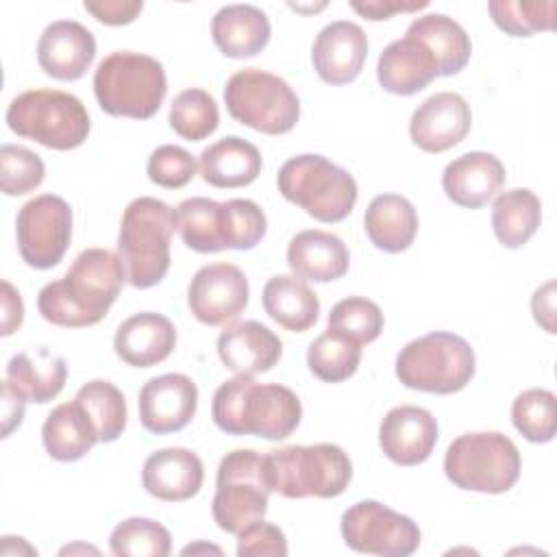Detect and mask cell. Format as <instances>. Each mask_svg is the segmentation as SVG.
I'll list each match as a JSON object with an SVG mask.
<instances>
[{
    "label": "cell",
    "mask_w": 557,
    "mask_h": 557,
    "mask_svg": "<svg viewBox=\"0 0 557 557\" xmlns=\"http://www.w3.org/2000/svg\"><path fill=\"white\" fill-rule=\"evenodd\" d=\"M22 320H24V305H22L20 292L9 281H2V331H0L2 337L17 331Z\"/></svg>",
    "instance_id": "cell-49"
},
{
    "label": "cell",
    "mask_w": 557,
    "mask_h": 557,
    "mask_svg": "<svg viewBox=\"0 0 557 557\" xmlns=\"http://www.w3.org/2000/svg\"><path fill=\"white\" fill-rule=\"evenodd\" d=\"M41 442L52 459L70 463L83 459L100 437L89 413L74 398L48 413L41 426Z\"/></svg>",
    "instance_id": "cell-28"
},
{
    "label": "cell",
    "mask_w": 557,
    "mask_h": 557,
    "mask_svg": "<svg viewBox=\"0 0 557 557\" xmlns=\"http://www.w3.org/2000/svg\"><path fill=\"white\" fill-rule=\"evenodd\" d=\"M268 231L263 209L248 198H231L222 202V242L224 250H250Z\"/></svg>",
    "instance_id": "cell-41"
},
{
    "label": "cell",
    "mask_w": 557,
    "mask_h": 557,
    "mask_svg": "<svg viewBox=\"0 0 557 557\" xmlns=\"http://www.w3.org/2000/svg\"><path fill=\"white\" fill-rule=\"evenodd\" d=\"M261 154L255 144L228 135L200 152L198 170L205 183L218 189L250 185L261 174Z\"/></svg>",
    "instance_id": "cell-27"
},
{
    "label": "cell",
    "mask_w": 557,
    "mask_h": 557,
    "mask_svg": "<svg viewBox=\"0 0 557 557\" xmlns=\"http://www.w3.org/2000/svg\"><path fill=\"white\" fill-rule=\"evenodd\" d=\"M176 231V209L168 202L139 196L122 213L117 233V257L126 283L148 289L161 283L170 270V239Z\"/></svg>",
    "instance_id": "cell-3"
},
{
    "label": "cell",
    "mask_w": 557,
    "mask_h": 557,
    "mask_svg": "<svg viewBox=\"0 0 557 557\" xmlns=\"http://www.w3.org/2000/svg\"><path fill=\"white\" fill-rule=\"evenodd\" d=\"M511 422L524 440L533 444L550 442L557 431L555 394L542 387L524 389L511 405Z\"/></svg>",
    "instance_id": "cell-38"
},
{
    "label": "cell",
    "mask_w": 557,
    "mask_h": 557,
    "mask_svg": "<svg viewBox=\"0 0 557 557\" xmlns=\"http://www.w3.org/2000/svg\"><path fill=\"white\" fill-rule=\"evenodd\" d=\"M67 366L63 357L50 355L46 348H39L37 355L17 352L7 363V383L26 400V403H50L57 398L65 385Z\"/></svg>",
    "instance_id": "cell-31"
},
{
    "label": "cell",
    "mask_w": 557,
    "mask_h": 557,
    "mask_svg": "<svg viewBox=\"0 0 557 557\" xmlns=\"http://www.w3.org/2000/svg\"><path fill=\"white\" fill-rule=\"evenodd\" d=\"M85 11L107 26L131 24L144 9L141 0H85Z\"/></svg>",
    "instance_id": "cell-46"
},
{
    "label": "cell",
    "mask_w": 557,
    "mask_h": 557,
    "mask_svg": "<svg viewBox=\"0 0 557 557\" xmlns=\"http://www.w3.org/2000/svg\"><path fill=\"white\" fill-rule=\"evenodd\" d=\"M278 191L318 222H342L357 202L352 174L322 154L287 159L276 174Z\"/></svg>",
    "instance_id": "cell-6"
},
{
    "label": "cell",
    "mask_w": 557,
    "mask_h": 557,
    "mask_svg": "<svg viewBox=\"0 0 557 557\" xmlns=\"http://www.w3.org/2000/svg\"><path fill=\"white\" fill-rule=\"evenodd\" d=\"M124 281L126 274L115 252L87 248L74 259L65 276L39 289L37 309L46 322L57 326H94L117 300Z\"/></svg>",
    "instance_id": "cell-1"
},
{
    "label": "cell",
    "mask_w": 557,
    "mask_h": 557,
    "mask_svg": "<svg viewBox=\"0 0 557 557\" xmlns=\"http://www.w3.org/2000/svg\"><path fill=\"white\" fill-rule=\"evenodd\" d=\"M329 331L342 333L359 346L372 344L383 331V311L363 296H348L333 305L329 313Z\"/></svg>",
    "instance_id": "cell-40"
},
{
    "label": "cell",
    "mask_w": 557,
    "mask_h": 557,
    "mask_svg": "<svg viewBox=\"0 0 557 557\" xmlns=\"http://www.w3.org/2000/svg\"><path fill=\"white\" fill-rule=\"evenodd\" d=\"M542 222L540 198L524 187L509 189L496 196L492 207V228L505 248L524 246Z\"/></svg>",
    "instance_id": "cell-33"
},
{
    "label": "cell",
    "mask_w": 557,
    "mask_h": 557,
    "mask_svg": "<svg viewBox=\"0 0 557 557\" xmlns=\"http://www.w3.org/2000/svg\"><path fill=\"white\" fill-rule=\"evenodd\" d=\"M176 346V329L163 313L141 311L126 318L113 337L115 355L133 368H152L165 361Z\"/></svg>",
    "instance_id": "cell-24"
},
{
    "label": "cell",
    "mask_w": 557,
    "mask_h": 557,
    "mask_svg": "<svg viewBox=\"0 0 557 557\" xmlns=\"http://www.w3.org/2000/svg\"><path fill=\"white\" fill-rule=\"evenodd\" d=\"M83 409L89 413L91 422L98 429V437L100 442L109 444L115 442L122 431L126 429V400L124 394L109 381L102 379H94L89 383H85L76 396H74Z\"/></svg>",
    "instance_id": "cell-36"
},
{
    "label": "cell",
    "mask_w": 557,
    "mask_h": 557,
    "mask_svg": "<svg viewBox=\"0 0 557 557\" xmlns=\"http://www.w3.org/2000/svg\"><path fill=\"white\" fill-rule=\"evenodd\" d=\"M270 492L285 498H335L350 479L352 463L337 444L283 446L263 455Z\"/></svg>",
    "instance_id": "cell-5"
},
{
    "label": "cell",
    "mask_w": 557,
    "mask_h": 557,
    "mask_svg": "<svg viewBox=\"0 0 557 557\" xmlns=\"http://www.w3.org/2000/svg\"><path fill=\"white\" fill-rule=\"evenodd\" d=\"M270 20L252 4H226L211 20V35L220 52L228 59L259 54L270 41Z\"/></svg>",
    "instance_id": "cell-26"
},
{
    "label": "cell",
    "mask_w": 557,
    "mask_h": 557,
    "mask_svg": "<svg viewBox=\"0 0 557 557\" xmlns=\"http://www.w3.org/2000/svg\"><path fill=\"white\" fill-rule=\"evenodd\" d=\"M46 165L39 154L24 146L0 148V187L7 196H24L44 183Z\"/></svg>",
    "instance_id": "cell-43"
},
{
    "label": "cell",
    "mask_w": 557,
    "mask_h": 557,
    "mask_svg": "<svg viewBox=\"0 0 557 557\" xmlns=\"http://www.w3.org/2000/svg\"><path fill=\"white\" fill-rule=\"evenodd\" d=\"M363 228L379 250L403 252L416 239L418 213L405 196L379 194L366 209Z\"/></svg>",
    "instance_id": "cell-29"
},
{
    "label": "cell",
    "mask_w": 557,
    "mask_h": 557,
    "mask_svg": "<svg viewBox=\"0 0 557 557\" xmlns=\"http://www.w3.org/2000/svg\"><path fill=\"white\" fill-rule=\"evenodd\" d=\"M109 548L117 557H168L170 531L150 518H126L111 531Z\"/></svg>",
    "instance_id": "cell-39"
},
{
    "label": "cell",
    "mask_w": 557,
    "mask_h": 557,
    "mask_svg": "<svg viewBox=\"0 0 557 557\" xmlns=\"http://www.w3.org/2000/svg\"><path fill=\"white\" fill-rule=\"evenodd\" d=\"M96 57V39L87 26L76 20H57L48 24L37 41L39 67L57 81H78Z\"/></svg>",
    "instance_id": "cell-19"
},
{
    "label": "cell",
    "mask_w": 557,
    "mask_h": 557,
    "mask_svg": "<svg viewBox=\"0 0 557 557\" xmlns=\"http://www.w3.org/2000/svg\"><path fill=\"white\" fill-rule=\"evenodd\" d=\"M472 126L470 104L455 91H437L429 96L411 115V141L431 154L457 146Z\"/></svg>",
    "instance_id": "cell-16"
},
{
    "label": "cell",
    "mask_w": 557,
    "mask_h": 557,
    "mask_svg": "<svg viewBox=\"0 0 557 557\" xmlns=\"http://www.w3.org/2000/svg\"><path fill=\"white\" fill-rule=\"evenodd\" d=\"M211 418L228 435L278 442L298 429L302 405L296 392L281 383H257L252 376L235 374L215 389Z\"/></svg>",
    "instance_id": "cell-2"
},
{
    "label": "cell",
    "mask_w": 557,
    "mask_h": 557,
    "mask_svg": "<svg viewBox=\"0 0 557 557\" xmlns=\"http://www.w3.org/2000/svg\"><path fill=\"white\" fill-rule=\"evenodd\" d=\"M474 368L472 346L448 331L411 339L396 357V376L405 387L440 396L463 389L472 381Z\"/></svg>",
    "instance_id": "cell-7"
},
{
    "label": "cell",
    "mask_w": 557,
    "mask_h": 557,
    "mask_svg": "<svg viewBox=\"0 0 557 557\" xmlns=\"http://www.w3.org/2000/svg\"><path fill=\"white\" fill-rule=\"evenodd\" d=\"M361 361V346L350 337L324 331L307 348V366L313 376L324 383H339L350 379Z\"/></svg>",
    "instance_id": "cell-35"
},
{
    "label": "cell",
    "mask_w": 557,
    "mask_h": 557,
    "mask_svg": "<svg viewBox=\"0 0 557 557\" xmlns=\"http://www.w3.org/2000/svg\"><path fill=\"white\" fill-rule=\"evenodd\" d=\"M444 474L459 490L503 494L520 476V453L498 431L463 433L450 442L444 455Z\"/></svg>",
    "instance_id": "cell-8"
},
{
    "label": "cell",
    "mask_w": 557,
    "mask_h": 557,
    "mask_svg": "<svg viewBox=\"0 0 557 557\" xmlns=\"http://www.w3.org/2000/svg\"><path fill=\"white\" fill-rule=\"evenodd\" d=\"M176 231L183 244L196 252H220L222 242V202L205 196L185 198L176 207Z\"/></svg>",
    "instance_id": "cell-34"
},
{
    "label": "cell",
    "mask_w": 557,
    "mask_h": 557,
    "mask_svg": "<svg viewBox=\"0 0 557 557\" xmlns=\"http://www.w3.org/2000/svg\"><path fill=\"white\" fill-rule=\"evenodd\" d=\"M531 311L535 322L546 333H555V281H548L535 289L531 298Z\"/></svg>",
    "instance_id": "cell-48"
},
{
    "label": "cell",
    "mask_w": 557,
    "mask_h": 557,
    "mask_svg": "<svg viewBox=\"0 0 557 557\" xmlns=\"http://www.w3.org/2000/svg\"><path fill=\"white\" fill-rule=\"evenodd\" d=\"M342 537L363 555L407 557L420 546L418 524L379 500H359L342 513Z\"/></svg>",
    "instance_id": "cell-12"
},
{
    "label": "cell",
    "mask_w": 557,
    "mask_h": 557,
    "mask_svg": "<svg viewBox=\"0 0 557 557\" xmlns=\"http://www.w3.org/2000/svg\"><path fill=\"white\" fill-rule=\"evenodd\" d=\"M7 126L52 150L78 148L89 135L85 104L59 89H30L15 96L7 109Z\"/></svg>",
    "instance_id": "cell-9"
},
{
    "label": "cell",
    "mask_w": 557,
    "mask_h": 557,
    "mask_svg": "<svg viewBox=\"0 0 557 557\" xmlns=\"http://www.w3.org/2000/svg\"><path fill=\"white\" fill-rule=\"evenodd\" d=\"M350 7L363 15L366 20H389L394 13H411V11H418V9H426L429 2L422 0V2H403V0H366V2H359V0H352Z\"/></svg>",
    "instance_id": "cell-47"
},
{
    "label": "cell",
    "mask_w": 557,
    "mask_h": 557,
    "mask_svg": "<svg viewBox=\"0 0 557 557\" xmlns=\"http://www.w3.org/2000/svg\"><path fill=\"white\" fill-rule=\"evenodd\" d=\"M218 355L226 370L242 376H255L272 370L281 355L283 342L274 331L257 320L233 322L218 337Z\"/></svg>",
    "instance_id": "cell-20"
},
{
    "label": "cell",
    "mask_w": 557,
    "mask_h": 557,
    "mask_svg": "<svg viewBox=\"0 0 557 557\" xmlns=\"http://www.w3.org/2000/svg\"><path fill=\"white\" fill-rule=\"evenodd\" d=\"M165 91V70L150 54L115 50L94 72L96 100L115 117L150 120L161 109Z\"/></svg>",
    "instance_id": "cell-4"
},
{
    "label": "cell",
    "mask_w": 557,
    "mask_h": 557,
    "mask_svg": "<svg viewBox=\"0 0 557 557\" xmlns=\"http://www.w3.org/2000/svg\"><path fill=\"white\" fill-rule=\"evenodd\" d=\"M170 126L187 141L207 139L220 124V111L213 96L200 87L181 91L170 107Z\"/></svg>",
    "instance_id": "cell-37"
},
{
    "label": "cell",
    "mask_w": 557,
    "mask_h": 557,
    "mask_svg": "<svg viewBox=\"0 0 557 557\" xmlns=\"http://www.w3.org/2000/svg\"><path fill=\"white\" fill-rule=\"evenodd\" d=\"M224 104L235 122L265 135L289 133L300 117L294 89L281 76L259 67H244L226 81Z\"/></svg>",
    "instance_id": "cell-10"
},
{
    "label": "cell",
    "mask_w": 557,
    "mask_h": 557,
    "mask_svg": "<svg viewBox=\"0 0 557 557\" xmlns=\"http://www.w3.org/2000/svg\"><path fill=\"white\" fill-rule=\"evenodd\" d=\"M505 185V165L492 152H466L453 159L442 172V187L448 200L466 209L487 205Z\"/></svg>",
    "instance_id": "cell-22"
},
{
    "label": "cell",
    "mask_w": 557,
    "mask_h": 557,
    "mask_svg": "<svg viewBox=\"0 0 557 557\" xmlns=\"http://www.w3.org/2000/svg\"><path fill=\"white\" fill-rule=\"evenodd\" d=\"M409 35L420 39L435 57L440 76L459 74L472 54V44L468 33L444 13H429L416 17L409 28Z\"/></svg>",
    "instance_id": "cell-32"
},
{
    "label": "cell",
    "mask_w": 557,
    "mask_h": 557,
    "mask_svg": "<svg viewBox=\"0 0 557 557\" xmlns=\"http://www.w3.org/2000/svg\"><path fill=\"white\" fill-rule=\"evenodd\" d=\"M265 313L292 333H305L318 322V294L296 274H276L263 285Z\"/></svg>",
    "instance_id": "cell-30"
},
{
    "label": "cell",
    "mask_w": 557,
    "mask_h": 557,
    "mask_svg": "<svg viewBox=\"0 0 557 557\" xmlns=\"http://www.w3.org/2000/svg\"><path fill=\"white\" fill-rule=\"evenodd\" d=\"M248 278L235 263L202 265L189 281L187 305L191 315L207 326H222L244 313L248 305Z\"/></svg>",
    "instance_id": "cell-14"
},
{
    "label": "cell",
    "mask_w": 557,
    "mask_h": 557,
    "mask_svg": "<svg viewBox=\"0 0 557 557\" xmlns=\"http://www.w3.org/2000/svg\"><path fill=\"white\" fill-rule=\"evenodd\" d=\"M437 444L435 416L418 405H398L385 413L379 426V446L383 455L398 466H418L426 461Z\"/></svg>",
    "instance_id": "cell-17"
},
{
    "label": "cell",
    "mask_w": 557,
    "mask_h": 557,
    "mask_svg": "<svg viewBox=\"0 0 557 557\" xmlns=\"http://www.w3.org/2000/svg\"><path fill=\"white\" fill-rule=\"evenodd\" d=\"M141 426L154 435L185 429L196 416L198 387L181 372H168L144 383L139 389Z\"/></svg>",
    "instance_id": "cell-15"
},
{
    "label": "cell",
    "mask_w": 557,
    "mask_h": 557,
    "mask_svg": "<svg viewBox=\"0 0 557 557\" xmlns=\"http://www.w3.org/2000/svg\"><path fill=\"white\" fill-rule=\"evenodd\" d=\"M440 76L433 52L413 35L387 44L376 63L379 85L396 96H413Z\"/></svg>",
    "instance_id": "cell-23"
},
{
    "label": "cell",
    "mask_w": 557,
    "mask_h": 557,
    "mask_svg": "<svg viewBox=\"0 0 557 557\" xmlns=\"http://www.w3.org/2000/svg\"><path fill=\"white\" fill-rule=\"evenodd\" d=\"M205 481V466L200 457L181 446L154 450L146 457L141 468L144 490L168 503H181L196 496Z\"/></svg>",
    "instance_id": "cell-21"
},
{
    "label": "cell",
    "mask_w": 557,
    "mask_h": 557,
    "mask_svg": "<svg viewBox=\"0 0 557 557\" xmlns=\"http://www.w3.org/2000/svg\"><path fill=\"white\" fill-rule=\"evenodd\" d=\"M198 550H213V553H222L218 546H207V544H198V546H185L183 548V555H189V553H198Z\"/></svg>",
    "instance_id": "cell-51"
},
{
    "label": "cell",
    "mask_w": 557,
    "mask_h": 557,
    "mask_svg": "<svg viewBox=\"0 0 557 557\" xmlns=\"http://www.w3.org/2000/svg\"><path fill=\"white\" fill-rule=\"evenodd\" d=\"M26 400L4 381L2 383V437H9L13 429L22 424Z\"/></svg>",
    "instance_id": "cell-50"
},
{
    "label": "cell",
    "mask_w": 557,
    "mask_h": 557,
    "mask_svg": "<svg viewBox=\"0 0 557 557\" xmlns=\"http://www.w3.org/2000/svg\"><path fill=\"white\" fill-rule=\"evenodd\" d=\"M350 255L346 244L326 231L307 228L289 239L287 265L302 278L313 283L337 281L348 272Z\"/></svg>",
    "instance_id": "cell-25"
},
{
    "label": "cell",
    "mask_w": 557,
    "mask_h": 557,
    "mask_svg": "<svg viewBox=\"0 0 557 557\" xmlns=\"http://www.w3.org/2000/svg\"><path fill=\"white\" fill-rule=\"evenodd\" d=\"M17 250L35 270L54 268L72 239V209L54 194H41L24 202L15 218Z\"/></svg>",
    "instance_id": "cell-13"
},
{
    "label": "cell",
    "mask_w": 557,
    "mask_h": 557,
    "mask_svg": "<svg viewBox=\"0 0 557 557\" xmlns=\"http://www.w3.org/2000/svg\"><path fill=\"white\" fill-rule=\"evenodd\" d=\"M198 163L191 152L181 146L163 144L148 157V178L163 189H181L196 176Z\"/></svg>",
    "instance_id": "cell-44"
},
{
    "label": "cell",
    "mask_w": 557,
    "mask_h": 557,
    "mask_svg": "<svg viewBox=\"0 0 557 557\" xmlns=\"http://www.w3.org/2000/svg\"><path fill=\"white\" fill-rule=\"evenodd\" d=\"M270 485L265 479L263 455L252 448H237L222 457L215 479L211 513L226 533H239L268 511Z\"/></svg>",
    "instance_id": "cell-11"
},
{
    "label": "cell",
    "mask_w": 557,
    "mask_h": 557,
    "mask_svg": "<svg viewBox=\"0 0 557 557\" xmlns=\"http://www.w3.org/2000/svg\"><path fill=\"white\" fill-rule=\"evenodd\" d=\"M237 555H270V557H285L287 555V540L285 533L270 522L255 520L237 533Z\"/></svg>",
    "instance_id": "cell-45"
},
{
    "label": "cell",
    "mask_w": 557,
    "mask_h": 557,
    "mask_svg": "<svg viewBox=\"0 0 557 557\" xmlns=\"http://www.w3.org/2000/svg\"><path fill=\"white\" fill-rule=\"evenodd\" d=\"M368 37L363 28L348 20L326 24L311 48V61L318 76L329 85L352 83L366 63Z\"/></svg>",
    "instance_id": "cell-18"
},
{
    "label": "cell",
    "mask_w": 557,
    "mask_h": 557,
    "mask_svg": "<svg viewBox=\"0 0 557 557\" xmlns=\"http://www.w3.org/2000/svg\"><path fill=\"white\" fill-rule=\"evenodd\" d=\"M487 11L494 24L511 37H531L537 30H553L555 2H522V0H492Z\"/></svg>",
    "instance_id": "cell-42"
}]
</instances>
